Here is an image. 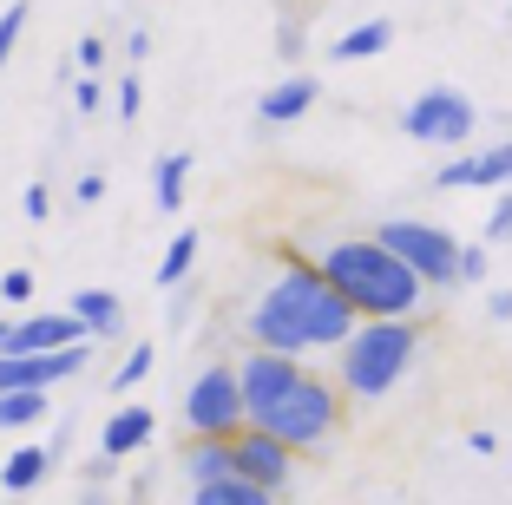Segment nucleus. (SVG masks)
<instances>
[{
    "label": "nucleus",
    "mask_w": 512,
    "mask_h": 505,
    "mask_svg": "<svg viewBox=\"0 0 512 505\" xmlns=\"http://www.w3.org/2000/svg\"><path fill=\"white\" fill-rule=\"evenodd\" d=\"M276 283L256 296L250 309V342L256 348H276V355H309V348H342L348 328L362 322V315L342 302V289L322 276L316 263L302 250H276Z\"/></svg>",
    "instance_id": "1"
},
{
    "label": "nucleus",
    "mask_w": 512,
    "mask_h": 505,
    "mask_svg": "<svg viewBox=\"0 0 512 505\" xmlns=\"http://www.w3.org/2000/svg\"><path fill=\"white\" fill-rule=\"evenodd\" d=\"M467 446H473V453H480V460H493V453H499V440H493V433H486V427H473V433H467Z\"/></svg>",
    "instance_id": "34"
},
{
    "label": "nucleus",
    "mask_w": 512,
    "mask_h": 505,
    "mask_svg": "<svg viewBox=\"0 0 512 505\" xmlns=\"http://www.w3.org/2000/svg\"><path fill=\"white\" fill-rule=\"evenodd\" d=\"M230 473L283 499V492H289V479H296V453H289L283 440H270L263 427H250V420H243V427L230 433Z\"/></svg>",
    "instance_id": "8"
},
{
    "label": "nucleus",
    "mask_w": 512,
    "mask_h": 505,
    "mask_svg": "<svg viewBox=\"0 0 512 505\" xmlns=\"http://www.w3.org/2000/svg\"><path fill=\"white\" fill-rule=\"evenodd\" d=\"M53 414V394L46 387H14V394H0V427L20 433V427H40Z\"/></svg>",
    "instance_id": "20"
},
{
    "label": "nucleus",
    "mask_w": 512,
    "mask_h": 505,
    "mask_svg": "<svg viewBox=\"0 0 512 505\" xmlns=\"http://www.w3.org/2000/svg\"><path fill=\"white\" fill-rule=\"evenodd\" d=\"M125 53H132V60H145V53H151V33L132 27V33H125Z\"/></svg>",
    "instance_id": "36"
},
{
    "label": "nucleus",
    "mask_w": 512,
    "mask_h": 505,
    "mask_svg": "<svg viewBox=\"0 0 512 505\" xmlns=\"http://www.w3.org/2000/svg\"><path fill=\"white\" fill-rule=\"evenodd\" d=\"M20 27H27V0H14V7H0V66L14 60V46H20Z\"/></svg>",
    "instance_id": "24"
},
{
    "label": "nucleus",
    "mask_w": 512,
    "mask_h": 505,
    "mask_svg": "<svg viewBox=\"0 0 512 505\" xmlns=\"http://www.w3.org/2000/svg\"><path fill=\"white\" fill-rule=\"evenodd\" d=\"M92 361V342H73V348H53V355H7L0 348V394H14V387H53L73 381L79 368Z\"/></svg>",
    "instance_id": "10"
},
{
    "label": "nucleus",
    "mask_w": 512,
    "mask_h": 505,
    "mask_svg": "<svg viewBox=\"0 0 512 505\" xmlns=\"http://www.w3.org/2000/svg\"><path fill=\"white\" fill-rule=\"evenodd\" d=\"M191 505H276V492L250 486L237 473H217V479H197L191 486Z\"/></svg>",
    "instance_id": "18"
},
{
    "label": "nucleus",
    "mask_w": 512,
    "mask_h": 505,
    "mask_svg": "<svg viewBox=\"0 0 512 505\" xmlns=\"http://www.w3.org/2000/svg\"><path fill=\"white\" fill-rule=\"evenodd\" d=\"M480 237H486V243H512V184L499 191V204L486 210V230H480Z\"/></svg>",
    "instance_id": "25"
},
{
    "label": "nucleus",
    "mask_w": 512,
    "mask_h": 505,
    "mask_svg": "<svg viewBox=\"0 0 512 505\" xmlns=\"http://www.w3.org/2000/svg\"><path fill=\"white\" fill-rule=\"evenodd\" d=\"M184 178H191V151H165V158L151 164V204L165 210V217H178V204H184Z\"/></svg>",
    "instance_id": "19"
},
{
    "label": "nucleus",
    "mask_w": 512,
    "mask_h": 505,
    "mask_svg": "<svg viewBox=\"0 0 512 505\" xmlns=\"http://www.w3.org/2000/svg\"><path fill=\"white\" fill-rule=\"evenodd\" d=\"M230 473V440H204V433H191V446H184V479H217Z\"/></svg>",
    "instance_id": "21"
},
{
    "label": "nucleus",
    "mask_w": 512,
    "mask_h": 505,
    "mask_svg": "<svg viewBox=\"0 0 512 505\" xmlns=\"http://www.w3.org/2000/svg\"><path fill=\"white\" fill-rule=\"evenodd\" d=\"M73 60H79V73H99V66H106V40H99V33H86Z\"/></svg>",
    "instance_id": "31"
},
{
    "label": "nucleus",
    "mask_w": 512,
    "mask_h": 505,
    "mask_svg": "<svg viewBox=\"0 0 512 505\" xmlns=\"http://www.w3.org/2000/svg\"><path fill=\"white\" fill-rule=\"evenodd\" d=\"M191 263H197V230H178L171 250H165V263H158V289H178L184 276H191Z\"/></svg>",
    "instance_id": "22"
},
{
    "label": "nucleus",
    "mask_w": 512,
    "mask_h": 505,
    "mask_svg": "<svg viewBox=\"0 0 512 505\" xmlns=\"http://www.w3.org/2000/svg\"><path fill=\"white\" fill-rule=\"evenodd\" d=\"M0 302H33V269H7V276H0Z\"/></svg>",
    "instance_id": "26"
},
{
    "label": "nucleus",
    "mask_w": 512,
    "mask_h": 505,
    "mask_svg": "<svg viewBox=\"0 0 512 505\" xmlns=\"http://www.w3.org/2000/svg\"><path fill=\"white\" fill-rule=\"evenodd\" d=\"M322 276H329L335 289H342V302L355 315H414L421 309V276H414V269L401 263V256L394 250H381L375 237H342V243H329V250H322Z\"/></svg>",
    "instance_id": "2"
},
{
    "label": "nucleus",
    "mask_w": 512,
    "mask_h": 505,
    "mask_svg": "<svg viewBox=\"0 0 512 505\" xmlns=\"http://www.w3.org/2000/svg\"><path fill=\"white\" fill-rule=\"evenodd\" d=\"M473 125H480V112H473L467 92H453V86H427L421 99L401 112V132L414 138V145H467Z\"/></svg>",
    "instance_id": "7"
},
{
    "label": "nucleus",
    "mask_w": 512,
    "mask_h": 505,
    "mask_svg": "<svg viewBox=\"0 0 512 505\" xmlns=\"http://www.w3.org/2000/svg\"><path fill=\"white\" fill-rule=\"evenodd\" d=\"M302 381V355H276V348H250L237 361V394H243V420H256L276 394Z\"/></svg>",
    "instance_id": "9"
},
{
    "label": "nucleus",
    "mask_w": 512,
    "mask_h": 505,
    "mask_svg": "<svg viewBox=\"0 0 512 505\" xmlns=\"http://www.w3.org/2000/svg\"><path fill=\"white\" fill-rule=\"evenodd\" d=\"M184 427L204 433V440H230L243 427V394H237V368L230 361H211L184 387Z\"/></svg>",
    "instance_id": "6"
},
{
    "label": "nucleus",
    "mask_w": 512,
    "mask_h": 505,
    "mask_svg": "<svg viewBox=\"0 0 512 505\" xmlns=\"http://www.w3.org/2000/svg\"><path fill=\"white\" fill-rule=\"evenodd\" d=\"M381 250H394L414 276H421V289H460V243L440 230V223H421V217H388L375 230Z\"/></svg>",
    "instance_id": "5"
},
{
    "label": "nucleus",
    "mask_w": 512,
    "mask_h": 505,
    "mask_svg": "<svg viewBox=\"0 0 512 505\" xmlns=\"http://www.w3.org/2000/svg\"><path fill=\"white\" fill-rule=\"evenodd\" d=\"M112 466H119V460H106V453H92V460H86V486H106V479H112Z\"/></svg>",
    "instance_id": "33"
},
{
    "label": "nucleus",
    "mask_w": 512,
    "mask_h": 505,
    "mask_svg": "<svg viewBox=\"0 0 512 505\" xmlns=\"http://www.w3.org/2000/svg\"><path fill=\"white\" fill-rule=\"evenodd\" d=\"M335 420H342V394H335L329 381H316V374H302V381L289 387V394H276L250 427H263L270 440H283L289 453H309V446H322L335 433Z\"/></svg>",
    "instance_id": "4"
},
{
    "label": "nucleus",
    "mask_w": 512,
    "mask_h": 505,
    "mask_svg": "<svg viewBox=\"0 0 512 505\" xmlns=\"http://www.w3.org/2000/svg\"><path fill=\"white\" fill-rule=\"evenodd\" d=\"M119 112H125V119H138V112H145V79H138V73L119 79Z\"/></svg>",
    "instance_id": "30"
},
{
    "label": "nucleus",
    "mask_w": 512,
    "mask_h": 505,
    "mask_svg": "<svg viewBox=\"0 0 512 505\" xmlns=\"http://www.w3.org/2000/svg\"><path fill=\"white\" fill-rule=\"evenodd\" d=\"M7 328H14V322H7V315H0V348H7Z\"/></svg>",
    "instance_id": "38"
},
{
    "label": "nucleus",
    "mask_w": 512,
    "mask_h": 505,
    "mask_svg": "<svg viewBox=\"0 0 512 505\" xmlns=\"http://www.w3.org/2000/svg\"><path fill=\"white\" fill-rule=\"evenodd\" d=\"M79 505H112V499H106V486H86V492H79Z\"/></svg>",
    "instance_id": "37"
},
{
    "label": "nucleus",
    "mask_w": 512,
    "mask_h": 505,
    "mask_svg": "<svg viewBox=\"0 0 512 505\" xmlns=\"http://www.w3.org/2000/svg\"><path fill=\"white\" fill-rule=\"evenodd\" d=\"M453 269H460V283H486V250L480 243H460V263Z\"/></svg>",
    "instance_id": "28"
},
{
    "label": "nucleus",
    "mask_w": 512,
    "mask_h": 505,
    "mask_svg": "<svg viewBox=\"0 0 512 505\" xmlns=\"http://www.w3.org/2000/svg\"><path fill=\"white\" fill-rule=\"evenodd\" d=\"M151 433H158V414H151V407H119V414L106 420V433H99V453H106V460H132Z\"/></svg>",
    "instance_id": "14"
},
{
    "label": "nucleus",
    "mask_w": 512,
    "mask_h": 505,
    "mask_svg": "<svg viewBox=\"0 0 512 505\" xmlns=\"http://www.w3.org/2000/svg\"><path fill=\"white\" fill-rule=\"evenodd\" d=\"M73 105H79V112H99V105H106V86H99V73L73 79Z\"/></svg>",
    "instance_id": "29"
},
{
    "label": "nucleus",
    "mask_w": 512,
    "mask_h": 505,
    "mask_svg": "<svg viewBox=\"0 0 512 505\" xmlns=\"http://www.w3.org/2000/svg\"><path fill=\"white\" fill-rule=\"evenodd\" d=\"M151 361H158V355H151V342H138L132 355L119 361V374H112V394H132V387H138V381L151 374Z\"/></svg>",
    "instance_id": "23"
},
{
    "label": "nucleus",
    "mask_w": 512,
    "mask_h": 505,
    "mask_svg": "<svg viewBox=\"0 0 512 505\" xmlns=\"http://www.w3.org/2000/svg\"><path fill=\"white\" fill-rule=\"evenodd\" d=\"M46 473H53V446H14V453H7V466H0V486L14 492V499H27Z\"/></svg>",
    "instance_id": "17"
},
{
    "label": "nucleus",
    "mask_w": 512,
    "mask_h": 505,
    "mask_svg": "<svg viewBox=\"0 0 512 505\" xmlns=\"http://www.w3.org/2000/svg\"><path fill=\"white\" fill-rule=\"evenodd\" d=\"M394 46V20H362V27H348L329 40V60H375V53H388Z\"/></svg>",
    "instance_id": "16"
},
{
    "label": "nucleus",
    "mask_w": 512,
    "mask_h": 505,
    "mask_svg": "<svg viewBox=\"0 0 512 505\" xmlns=\"http://www.w3.org/2000/svg\"><path fill=\"white\" fill-rule=\"evenodd\" d=\"M414 348H421L414 315H368V322H355L342 342V387L362 394V401L394 394V381L414 368Z\"/></svg>",
    "instance_id": "3"
},
{
    "label": "nucleus",
    "mask_w": 512,
    "mask_h": 505,
    "mask_svg": "<svg viewBox=\"0 0 512 505\" xmlns=\"http://www.w3.org/2000/svg\"><path fill=\"white\" fill-rule=\"evenodd\" d=\"M66 309L79 315V328H86L92 342H112V335L125 328V302L112 296V289H73V302H66Z\"/></svg>",
    "instance_id": "15"
},
{
    "label": "nucleus",
    "mask_w": 512,
    "mask_h": 505,
    "mask_svg": "<svg viewBox=\"0 0 512 505\" xmlns=\"http://www.w3.org/2000/svg\"><path fill=\"white\" fill-rule=\"evenodd\" d=\"M486 309H493V322H512V289H493V296H486Z\"/></svg>",
    "instance_id": "35"
},
{
    "label": "nucleus",
    "mask_w": 512,
    "mask_h": 505,
    "mask_svg": "<svg viewBox=\"0 0 512 505\" xmlns=\"http://www.w3.org/2000/svg\"><path fill=\"white\" fill-rule=\"evenodd\" d=\"M316 99H322V79L289 73V79H276V86L256 99V125L283 132V125H296V119H302V112H316Z\"/></svg>",
    "instance_id": "13"
},
{
    "label": "nucleus",
    "mask_w": 512,
    "mask_h": 505,
    "mask_svg": "<svg viewBox=\"0 0 512 505\" xmlns=\"http://www.w3.org/2000/svg\"><path fill=\"white\" fill-rule=\"evenodd\" d=\"M73 342H92L79 328L73 309H46V315H20L7 328V355H53V348H73Z\"/></svg>",
    "instance_id": "12"
},
{
    "label": "nucleus",
    "mask_w": 512,
    "mask_h": 505,
    "mask_svg": "<svg viewBox=\"0 0 512 505\" xmlns=\"http://www.w3.org/2000/svg\"><path fill=\"white\" fill-rule=\"evenodd\" d=\"M73 197H79V204H99V197H106V178H99V171H86V178L73 184Z\"/></svg>",
    "instance_id": "32"
},
{
    "label": "nucleus",
    "mask_w": 512,
    "mask_h": 505,
    "mask_svg": "<svg viewBox=\"0 0 512 505\" xmlns=\"http://www.w3.org/2000/svg\"><path fill=\"white\" fill-rule=\"evenodd\" d=\"M20 217H27V223H46V217H53V197H46V184H27V191H20Z\"/></svg>",
    "instance_id": "27"
},
{
    "label": "nucleus",
    "mask_w": 512,
    "mask_h": 505,
    "mask_svg": "<svg viewBox=\"0 0 512 505\" xmlns=\"http://www.w3.org/2000/svg\"><path fill=\"white\" fill-rule=\"evenodd\" d=\"M506 184H512V138L467 151V158H447L434 171V191H506Z\"/></svg>",
    "instance_id": "11"
}]
</instances>
